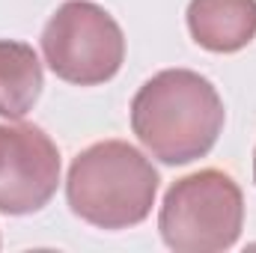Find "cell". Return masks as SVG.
Here are the masks:
<instances>
[{"mask_svg": "<svg viewBox=\"0 0 256 253\" xmlns=\"http://www.w3.org/2000/svg\"><path fill=\"white\" fill-rule=\"evenodd\" d=\"M254 182H256V149H254Z\"/></svg>", "mask_w": 256, "mask_h": 253, "instance_id": "obj_8", "label": "cell"}, {"mask_svg": "<svg viewBox=\"0 0 256 253\" xmlns=\"http://www.w3.org/2000/svg\"><path fill=\"white\" fill-rule=\"evenodd\" d=\"M244 226V194L224 170H196L176 179L161 202L158 230L176 253L230 250Z\"/></svg>", "mask_w": 256, "mask_h": 253, "instance_id": "obj_3", "label": "cell"}, {"mask_svg": "<svg viewBox=\"0 0 256 253\" xmlns=\"http://www.w3.org/2000/svg\"><path fill=\"white\" fill-rule=\"evenodd\" d=\"M48 68L74 86L108 84L126 60V36L116 18L92 0H66L42 30Z\"/></svg>", "mask_w": 256, "mask_h": 253, "instance_id": "obj_4", "label": "cell"}, {"mask_svg": "<svg viewBox=\"0 0 256 253\" xmlns=\"http://www.w3.org/2000/svg\"><path fill=\"white\" fill-rule=\"evenodd\" d=\"M158 182V170L137 146L102 140L74 155L66 200L80 220L98 230H128L149 218Z\"/></svg>", "mask_w": 256, "mask_h": 253, "instance_id": "obj_2", "label": "cell"}, {"mask_svg": "<svg viewBox=\"0 0 256 253\" xmlns=\"http://www.w3.org/2000/svg\"><path fill=\"white\" fill-rule=\"evenodd\" d=\"M60 149L39 126L0 122V212L33 214L60 185Z\"/></svg>", "mask_w": 256, "mask_h": 253, "instance_id": "obj_5", "label": "cell"}, {"mask_svg": "<svg viewBox=\"0 0 256 253\" xmlns=\"http://www.w3.org/2000/svg\"><path fill=\"white\" fill-rule=\"evenodd\" d=\"M42 86L45 74L33 45L0 39V116L24 120L39 102Z\"/></svg>", "mask_w": 256, "mask_h": 253, "instance_id": "obj_7", "label": "cell"}, {"mask_svg": "<svg viewBox=\"0 0 256 253\" xmlns=\"http://www.w3.org/2000/svg\"><path fill=\"white\" fill-rule=\"evenodd\" d=\"M191 39L212 54H236L256 39V0H191Z\"/></svg>", "mask_w": 256, "mask_h": 253, "instance_id": "obj_6", "label": "cell"}, {"mask_svg": "<svg viewBox=\"0 0 256 253\" xmlns=\"http://www.w3.org/2000/svg\"><path fill=\"white\" fill-rule=\"evenodd\" d=\"M224 102L208 78L191 68L152 74L131 98V131L161 164L206 158L224 131Z\"/></svg>", "mask_w": 256, "mask_h": 253, "instance_id": "obj_1", "label": "cell"}]
</instances>
